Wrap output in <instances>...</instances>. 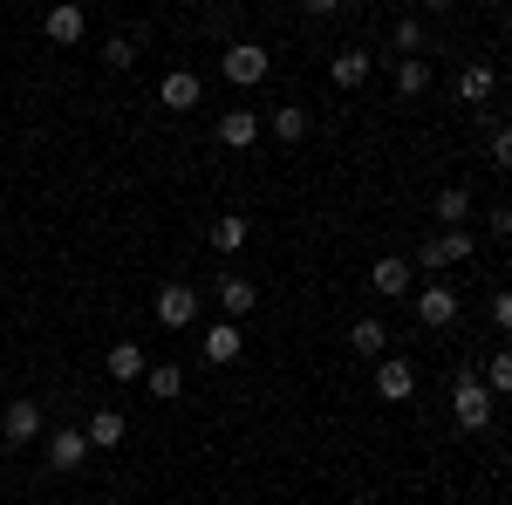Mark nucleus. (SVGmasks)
Returning <instances> with one entry per match:
<instances>
[{
	"mask_svg": "<svg viewBox=\"0 0 512 505\" xmlns=\"http://www.w3.org/2000/svg\"><path fill=\"white\" fill-rule=\"evenodd\" d=\"M492 321H499V328L512 335V294H499V301H492Z\"/></svg>",
	"mask_w": 512,
	"mask_h": 505,
	"instance_id": "nucleus-30",
	"label": "nucleus"
},
{
	"mask_svg": "<svg viewBox=\"0 0 512 505\" xmlns=\"http://www.w3.org/2000/svg\"><path fill=\"white\" fill-rule=\"evenodd\" d=\"M383 342H390V328H383L376 314L349 321V349H355V355H376V362H383Z\"/></svg>",
	"mask_w": 512,
	"mask_h": 505,
	"instance_id": "nucleus-18",
	"label": "nucleus"
},
{
	"mask_svg": "<svg viewBox=\"0 0 512 505\" xmlns=\"http://www.w3.org/2000/svg\"><path fill=\"white\" fill-rule=\"evenodd\" d=\"M103 62H110V69H130V62H137V35H117V41H110V55H103Z\"/></svg>",
	"mask_w": 512,
	"mask_h": 505,
	"instance_id": "nucleus-28",
	"label": "nucleus"
},
{
	"mask_svg": "<svg viewBox=\"0 0 512 505\" xmlns=\"http://www.w3.org/2000/svg\"><path fill=\"white\" fill-rule=\"evenodd\" d=\"M458 260H472V233H431L417 246V267L424 273H444V267H458Z\"/></svg>",
	"mask_w": 512,
	"mask_h": 505,
	"instance_id": "nucleus-4",
	"label": "nucleus"
},
{
	"mask_svg": "<svg viewBox=\"0 0 512 505\" xmlns=\"http://www.w3.org/2000/svg\"><path fill=\"white\" fill-rule=\"evenodd\" d=\"M82 437H89V451H117L123 437H130V424H123V410H96L82 424Z\"/></svg>",
	"mask_w": 512,
	"mask_h": 505,
	"instance_id": "nucleus-13",
	"label": "nucleus"
},
{
	"mask_svg": "<svg viewBox=\"0 0 512 505\" xmlns=\"http://www.w3.org/2000/svg\"><path fill=\"white\" fill-rule=\"evenodd\" d=\"M267 48L260 41H226V55H219V76L226 82H239V89H253V82H267Z\"/></svg>",
	"mask_w": 512,
	"mask_h": 505,
	"instance_id": "nucleus-1",
	"label": "nucleus"
},
{
	"mask_svg": "<svg viewBox=\"0 0 512 505\" xmlns=\"http://www.w3.org/2000/svg\"><path fill=\"white\" fill-rule=\"evenodd\" d=\"M492 82H499L492 62H465V69H458V96H465V103H485V96H492Z\"/></svg>",
	"mask_w": 512,
	"mask_h": 505,
	"instance_id": "nucleus-20",
	"label": "nucleus"
},
{
	"mask_svg": "<svg viewBox=\"0 0 512 505\" xmlns=\"http://www.w3.org/2000/svg\"><path fill=\"white\" fill-rule=\"evenodd\" d=\"M369 69H376V55H369V48H342V55L328 62V82H335V89H362Z\"/></svg>",
	"mask_w": 512,
	"mask_h": 505,
	"instance_id": "nucleus-10",
	"label": "nucleus"
},
{
	"mask_svg": "<svg viewBox=\"0 0 512 505\" xmlns=\"http://www.w3.org/2000/svg\"><path fill=\"white\" fill-rule=\"evenodd\" d=\"M198 349H205V362H212V369H226V362H239L246 335H239L233 321H219V328H205V335H198Z\"/></svg>",
	"mask_w": 512,
	"mask_h": 505,
	"instance_id": "nucleus-9",
	"label": "nucleus"
},
{
	"mask_svg": "<svg viewBox=\"0 0 512 505\" xmlns=\"http://www.w3.org/2000/svg\"><path fill=\"white\" fill-rule=\"evenodd\" d=\"M376 396H383V403H410V396H417V369L396 362V355H383V362H376Z\"/></svg>",
	"mask_w": 512,
	"mask_h": 505,
	"instance_id": "nucleus-7",
	"label": "nucleus"
},
{
	"mask_svg": "<svg viewBox=\"0 0 512 505\" xmlns=\"http://www.w3.org/2000/svg\"><path fill=\"white\" fill-rule=\"evenodd\" d=\"M274 137H280V144H301V137H308V110H294V103L274 110Z\"/></svg>",
	"mask_w": 512,
	"mask_h": 505,
	"instance_id": "nucleus-23",
	"label": "nucleus"
},
{
	"mask_svg": "<svg viewBox=\"0 0 512 505\" xmlns=\"http://www.w3.org/2000/svg\"><path fill=\"white\" fill-rule=\"evenodd\" d=\"M151 308H158V321H164V328H192V321H198V294L185 287V280H164Z\"/></svg>",
	"mask_w": 512,
	"mask_h": 505,
	"instance_id": "nucleus-5",
	"label": "nucleus"
},
{
	"mask_svg": "<svg viewBox=\"0 0 512 505\" xmlns=\"http://www.w3.org/2000/svg\"><path fill=\"white\" fill-rule=\"evenodd\" d=\"M198 96H205V82H198L192 69H171V76L158 82V103H164V110H198Z\"/></svg>",
	"mask_w": 512,
	"mask_h": 505,
	"instance_id": "nucleus-11",
	"label": "nucleus"
},
{
	"mask_svg": "<svg viewBox=\"0 0 512 505\" xmlns=\"http://www.w3.org/2000/svg\"><path fill=\"white\" fill-rule=\"evenodd\" d=\"M144 389H151L158 403H171V396L185 389V369H178V362H158V369H144Z\"/></svg>",
	"mask_w": 512,
	"mask_h": 505,
	"instance_id": "nucleus-21",
	"label": "nucleus"
},
{
	"mask_svg": "<svg viewBox=\"0 0 512 505\" xmlns=\"http://www.w3.org/2000/svg\"><path fill=\"white\" fill-rule=\"evenodd\" d=\"M253 301H260V287H253V280H246V273H219V308L233 314H253Z\"/></svg>",
	"mask_w": 512,
	"mask_h": 505,
	"instance_id": "nucleus-14",
	"label": "nucleus"
},
{
	"mask_svg": "<svg viewBox=\"0 0 512 505\" xmlns=\"http://www.w3.org/2000/svg\"><path fill=\"white\" fill-rule=\"evenodd\" d=\"M485 151H492L499 171H512V123H492V130H485Z\"/></svg>",
	"mask_w": 512,
	"mask_h": 505,
	"instance_id": "nucleus-26",
	"label": "nucleus"
},
{
	"mask_svg": "<svg viewBox=\"0 0 512 505\" xmlns=\"http://www.w3.org/2000/svg\"><path fill=\"white\" fill-rule=\"evenodd\" d=\"M396 48H403V62H410V55H424V21H417V14H410V21H396Z\"/></svg>",
	"mask_w": 512,
	"mask_h": 505,
	"instance_id": "nucleus-27",
	"label": "nucleus"
},
{
	"mask_svg": "<svg viewBox=\"0 0 512 505\" xmlns=\"http://www.w3.org/2000/svg\"><path fill=\"white\" fill-rule=\"evenodd\" d=\"M82 458H89V437L82 430H55L48 437V471H82Z\"/></svg>",
	"mask_w": 512,
	"mask_h": 505,
	"instance_id": "nucleus-12",
	"label": "nucleus"
},
{
	"mask_svg": "<svg viewBox=\"0 0 512 505\" xmlns=\"http://www.w3.org/2000/svg\"><path fill=\"white\" fill-rule=\"evenodd\" d=\"M233 21H239V7H212V14H205V28H212V35H233Z\"/></svg>",
	"mask_w": 512,
	"mask_h": 505,
	"instance_id": "nucleus-29",
	"label": "nucleus"
},
{
	"mask_svg": "<svg viewBox=\"0 0 512 505\" xmlns=\"http://www.w3.org/2000/svg\"><path fill=\"white\" fill-rule=\"evenodd\" d=\"M144 369H151V362H144L137 342H110V376H117V383H144Z\"/></svg>",
	"mask_w": 512,
	"mask_h": 505,
	"instance_id": "nucleus-19",
	"label": "nucleus"
},
{
	"mask_svg": "<svg viewBox=\"0 0 512 505\" xmlns=\"http://www.w3.org/2000/svg\"><path fill=\"white\" fill-rule=\"evenodd\" d=\"M465 212H472V192H465V185H444V192H437V226H444V233H465Z\"/></svg>",
	"mask_w": 512,
	"mask_h": 505,
	"instance_id": "nucleus-17",
	"label": "nucleus"
},
{
	"mask_svg": "<svg viewBox=\"0 0 512 505\" xmlns=\"http://www.w3.org/2000/svg\"><path fill=\"white\" fill-rule=\"evenodd\" d=\"M246 246V219H212V253H239Z\"/></svg>",
	"mask_w": 512,
	"mask_h": 505,
	"instance_id": "nucleus-24",
	"label": "nucleus"
},
{
	"mask_svg": "<svg viewBox=\"0 0 512 505\" xmlns=\"http://www.w3.org/2000/svg\"><path fill=\"white\" fill-rule=\"evenodd\" d=\"M253 137H260V117H253V110H226V117H219V144H226V151H246Z\"/></svg>",
	"mask_w": 512,
	"mask_h": 505,
	"instance_id": "nucleus-15",
	"label": "nucleus"
},
{
	"mask_svg": "<svg viewBox=\"0 0 512 505\" xmlns=\"http://www.w3.org/2000/svg\"><path fill=\"white\" fill-rule=\"evenodd\" d=\"M82 28H89V14H82V7H48V14H41V35L55 41V48H76Z\"/></svg>",
	"mask_w": 512,
	"mask_h": 505,
	"instance_id": "nucleus-8",
	"label": "nucleus"
},
{
	"mask_svg": "<svg viewBox=\"0 0 512 505\" xmlns=\"http://www.w3.org/2000/svg\"><path fill=\"white\" fill-rule=\"evenodd\" d=\"M478 383L492 389V396H512V349H499V355H492V369H485Z\"/></svg>",
	"mask_w": 512,
	"mask_h": 505,
	"instance_id": "nucleus-25",
	"label": "nucleus"
},
{
	"mask_svg": "<svg viewBox=\"0 0 512 505\" xmlns=\"http://www.w3.org/2000/svg\"><path fill=\"white\" fill-rule=\"evenodd\" d=\"M451 417L465 430H485L492 424V389L478 383V376H458V389H451Z\"/></svg>",
	"mask_w": 512,
	"mask_h": 505,
	"instance_id": "nucleus-3",
	"label": "nucleus"
},
{
	"mask_svg": "<svg viewBox=\"0 0 512 505\" xmlns=\"http://www.w3.org/2000/svg\"><path fill=\"white\" fill-rule=\"evenodd\" d=\"M35 437H48V430H41V403L35 396H14V403L0 410V444L21 451V444H35Z\"/></svg>",
	"mask_w": 512,
	"mask_h": 505,
	"instance_id": "nucleus-2",
	"label": "nucleus"
},
{
	"mask_svg": "<svg viewBox=\"0 0 512 505\" xmlns=\"http://www.w3.org/2000/svg\"><path fill=\"white\" fill-rule=\"evenodd\" d=\"M410 280H417L410 260H376V267H369V287H376V294H410Z\"/></svg>",
	"mask_w": 512,
	"mask_h": 505,
	"instance_id": "nucleus-16",
	"label": "nucleus"
},
{
	"mask_svg": "<svg viewBox=\"0 0 512 505\" xmlns=\"http://www.w3.org/2000/svg\"><path fill=\"white\" fill-rule=\"evenodd\" d=\"M417 321H424V328H451V321H458V294H451L444 280L417 287Z\"/></svg>",
	"mask_w": 512,
	"mask_h": 505,
	"instance_id": "nucleus-6",
	"label": "nucleus"
},
{
	"mask_svg": "<svg viewBox=\"0 0 512 505\" xmlns=\"http://www.w3.org/2000/svg\"><path fill=\"white\" fill-rule=\"evenodd\" d=\"M410 505H417V499H410Z\"/></svg>",
	"mask_w": 512,
	"mask_h": 505,
	"instance_id": "nucleus-31",
	"label": "nucleus"
},
{
	"mask_svg": "<svg viewBox=\"0 0 512 505\" xmlns=\"http://www.w3.org/2000/svg\"><path fill=\"white\" fill-rule=\"evenodd\" d=\"M396 89H403V96H424V89H431V62H424V55L396 62Z\"/></svg>",
	"mask_w": 512,
	"mask_h": 505,
	"instance_id": "nucleus-22",
	"label": "nucleus"
}]
</instances>
